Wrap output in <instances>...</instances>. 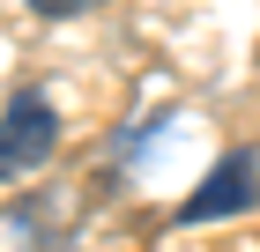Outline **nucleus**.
<instances>
[{"label":"nucleus","instance_id":"nucleus-1","mask_svg":"<svg viewBox=\"0 0 260 252\" xmlns=\"http://www.w3.org/2000/svg\"><path fill=\"white\" fill-rule=\"evenodd\" d=\"M60 149V119L38 89H15L0 104V178H30L45 171V156Z\"/></svg>","mask_w":260,"mask_h":252},{"label":"nucleus","instance_id":"nucleus-2","mask_svg":"<svg viewBox=\"0 0 260 252\" xmlns=\"http://www.w3.org/2000/svg\"><path fill=\"white\" fill-rule=\"evenodd\" d=\"M245 208H260V171H253V156L245 149H231L216 163V171L201 178V193L186 200V223H216V215H245Z\"/></svg>","mask_w":260,"mask_h":252},{"label":"nucleus","instance_id":"nucleus-3","mask_svg":"<svg viewBox=\"0 0 260 252\" xmlns=\"http://www.w3.org/2000/svg\"><path fill=\"white\" fill-rule=\"evenodd\" d=\"M38 15H82V8H97V0H30Z\"/></svg>","mask_w":260,"mask_h":252}]
</instances>
